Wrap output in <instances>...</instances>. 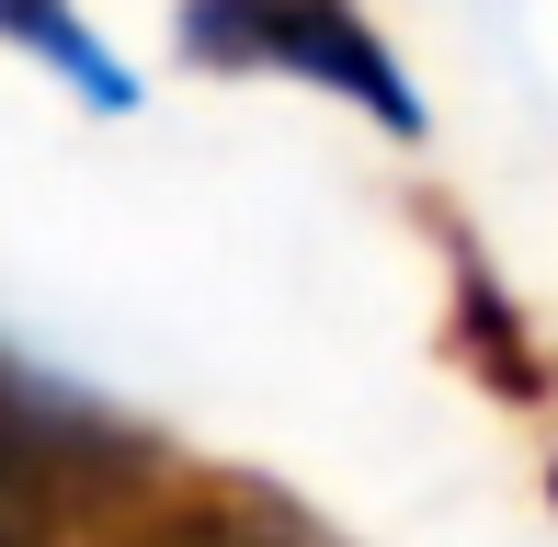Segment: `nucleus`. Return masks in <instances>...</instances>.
<instances>
[{"label":"nucleus","mask_w":558,"mask_h":547,"mask_svg":"<svg viewBox=\"0 0 558 547\" xmlns=\"http://www.w3.org/2000/svg\"><path fill=\"white\" fill-rule=\"evenodd\" d=\"M183 58L194 69H296V81L365 104L388 137H422L411 69L388 58V35H376L353 0H194L183 12Z\"/></svg>","instance_id":"f257e3e1"},{"label":"nucleus","mask_w":558,"mask_h":547,"mask_svg":"<svg viewBox=\"0 0 558 547\" xmlns=\"http://www.w3.org/2000/svg\"><path fill=\"white\" fill-rule=\"evenodd\" d=\"M0 46H35V58L58 69L81 104H104V114H125V104H137V69H125L114 46L92 35L81 12H69V0H0Z\"/></svg>","instance_id":"f03ea898"},{"label":"nucleus","mask_w":558,"mask_h":547,"mask_svg":"<svg viewBox=\"0 0 558 547\" xmlns=\"http://www.w3.org/2000/svg\"><path fill=\"white\" fill-rule=\"evenodd\" d=\"M194 547H228V536H194Z\"/></svg>","instance_id":"7ed1b4c3"}]
</instances>
